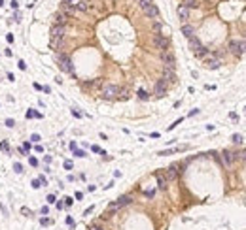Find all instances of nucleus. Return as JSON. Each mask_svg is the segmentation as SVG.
<instances>
[{
    "mask_svg": "<svg viewBox=\"0 0 246 230\" xmlns=\"http://www.w3.org/2000/svg\"><path fill=\"white\" fill-rule=\"evenodd\" d=\"M161 60H163V64H165V68L174 70V66H176V57H174V53L171 49L161 51Z\"/></svg>",
    "mask_w": 246,
    "mask_h": 230,
    "instance_id": "f257e3e1",
    "label": "nucleus"
},
{
    "mask_svg": "<svg viewBox=\"0 0 246 230\" xmlns=\"http://www.w3.org/2000/svg\"><path fill=\"white\" fill-rule=\"evenodd\" d=\"M117 94H119V87H117V85H114V83H106L104 87H102V98L112 100V98H116Z\"/></svg>",
    "mask_w": 246,
    "mask_h": 230,
    "instance_id": "f03ea898",
    "label": "nucleus"
},
{
    "mask_svg": "<svg viewBox=\"0 0 246 230\" xmlns=\"http://www.w3.org/2000/svg\"><path fill=\"white\" fill-rule=\"evenodd\" d=\"M152 44H153V47L159 49V51L168 49V38H167V36H163V34H153Z\"/></svg>",
    "mask_w": 246,
    "mask_h": 230,
    "instance_id": "7ed1b4c3",
    "label": "nucleus"
},
{
    "mask_svg": "<svg viewBox=\"0 0 246 230\" xmlns=\"http://www.w3.org/2000/svg\"><path fill=\"white\" fill-rule=\"evenodd\" d=\"M229 51L233 55H242L246 51V40H231L229 42Z\"/></svg>",
    "mask_w": 246,
    "mask_h": 230,
    "instance_id": "20e7f679",
    "label": "nucleus"
},
{
    "mask_svg": "<svg viewBox=\"0 0 246 230\" xmlns=\"http://www.w3.org/2000/svg\"><path fill=\"white\" fill-rule=\"evenodd\" d=\"M59 66H61V70L63 72H74V66H72V60H70L68 57H64V55H61L59 57Z\"/></svg>",
    "mask_w": 246,
    "mask_h": 230,
    "instance_id": "39448f33",
    "label": "nucleus"
},
{
    "mask_svg": "<svg viewBox=\"0 0 246 230\" xmlns=\"http://www.w3.org/2000/svg\"><path fill=\"white\" fill-rule=\"evenodd\" d=\"M180 168H182V164H171V166H168V170H167V181H174V179H176V177H178V173H180L182 170H180Z\"/></svg>",
    "mask_w": 246,
    "mask_h": 230,
    "instance_id": "423d86ee",
    "label": "nucleus"
},
{
    "mask_svg": "<svg viewBox=\"0 0 246 230\" xmlns=\"http://www.w3.org/2000/svg\"><path fill=\"white\" fill-rule=\"evenodd\" d=\"M204 64H206V68H210V70H216V68H220L222 60H220V59H216L212 53H208V57L204 59Z\"/></svg>",
    "mask_w": 246,
    "mask_h": 230,
    "instance_id": "0eeeda50",
    "label": "nucleus"
},
{
    "mask_svg": "<svg viewBox=\"0 0 246 230\" xmlns=\"http://www.w3.org/2000/svg\"><path fill=\"white\" fill-rule=\"evenodd\" d=\"M142 12H144L148 17H152V19H155V17H159V8L155 6V4H150V6H146V8H142Z\"/></svg>",
    "mask_w": 246,
    "mask_h": 230,
    "instance_id": "6e6552de",
    "label": "nucleus"
},
{
    "mask_svg": "<svg viewBox=\"0 0 246 230\" xmlns=\"http://www.w3.org/2000/svg\"><path fill=\"white\" fill-rule=\"evenodd\" d=\"M51 38H53V40H63L64 38V27H61V25H53V28H51Z\"/></svg>",
    "mask_w": 246,
    "mask_h": 230,
    "instance_id": "1a4fd4ad",
    "label": "nucleus"
},
{
    "mask_svg": "<svg viewBox=\"0 0 246 230\" xmlns=\"http://www.w3.org/2000/svg\"><path fill=\"white\" fill-rule=\"evenodd\" d=\"M163 79H165L167 83H176V74H174V70L163 68Z\"/></svg>",
    "mask_w": 246,
    "mask_h": 230,
    "instance_id": "9d476101",
    "label": "nucleus"
},
{
    "mask_svg": "<svg viewBox=\"0 0 246 230\" xmlns=\"http://www.w3.org/2000/svg\"><path fill=\"white\" fill-rule=\"evenodd\" d=\"M165 93H167V81L159 79L155 83V96H165Z\"/></svg>",
    "mask_w": 246,
    "mask_h": 230,
    "instance_id": "9b49d317",
    "label": "nucleus"
},
{
    "mask_svg": "<svg viewBox=\"0 0 246 230\" xmlns=\"http://www.w3.org/2000/svg\"><path fill=\"white\" fill-rule=\"evenodd\" d=\"M222 160H223V164H225V166H231L233 162H235V153H231V151L225 149V151L222 153Z\"/></svg>",
    "mask_w": 246,
    "mask_h": 230,
    "instance_id": "f8f14e48",
    "label": "nucleus"
},
{
    "mask_svg": "<svg viewBox=\"0 0 246 230\" xmlns=\"http://www.w3.org/2000/svg\"><path fill=\"white\" fill-rule=\"evenodd\" d=\"M89 8H91V2H89V0H78V2L74 4V9H76V12H87Z\"/></svg>",
    "mask_w": 246,
    "mask_h": 230,
    "instance_id": "ddd939ff",
    "label": "nucleus"
},
{
    "mask_svg": "<svg viewBox=\"0 0 246 230\" xmlns=\"http://www.w3.org/2000/svg\"><path fill=\"white\" fill-rule=\"evenodd\" d=\"M178 17H180V21H184V23L189 19V9L184 6V4H180V6H178Z\"/></svg>",
    "mask_w": 246,
    "mask_h": 230,
    "instance_id": "4468645a",
    "label": "nucleus"
},
{
    "mask_svg": "<svg viewBox=\"0 0 246 230\" xmlns=\"http://www.w3.org/2000/svg\"><path fill=\"white\" fill-rule=\"evenodd\" d=\"M66 19H68V17H66L63 12H59V13L53 15V23L55 25H61V27H64V25H66Z\"/></svg>",
    "mask_w": 246,
    "mask_h": 230,
    "instance_id": "2eb2a0df",
    "label": "nucleus"
},
{
    "mask_svg": "<svg viewBox=\"0 0 246 230\" xmlns=\"http://www.w3.org/2000/svg\"><path fill=\"white\" fill-rule=\"evenodd\" d=\"M133 202V198L129 196V194H125V196H119V198H117V206H119V208H125V206H129V204Z\"/></svg>",
    "mask_w": 246,
    "mask_h": 230,
    "instance_id": "dca6fc26",
    "label": "nucleus"
},
{
    "mask_svg": "<svg viewBox=\"0 0 246 230\" xmlns=\"http://www.w3.org/2000/svg\"><path fill=\"white\" fill-rule=\"evenodd\" d=\"M193 32H195V30H193V27H191V25H184V27H182V34H184V36H186L187 40L191 38V36H195Z\"/></svg>",
    "mask_w": 246,
    "mask_h": 230,
    "instance_id": "f3484780",
    "label": "nucleus"
},
{
    "mask_svg": "<svg viewBox=\"0 0 246 230\" xmlns=\"http://www.w3.org/2000/svg\"><path fill=\"white\" fill-rule=\"evenodd\" d=\"M189 47H191L193 51H197L199 47H203V45H201V42H199V38H197V36H191V38H189Z\"/></svg>",
    "mask_w": 246,
    "mask_h": 230,
    "instance_id": "a211bd4d",
    "label": "nucleus"
},
{
    "mask_svg": "<svg viewBox=\"0 0 246 230\" xmlns=\"http://www.w3.org/2000/svg\"><path fill=\"white\" fill-rule=\"evenodd\" d=\"M193 53H195L197 59H206V57H208V49H206V47H199L197 51H193Z\"/></svg>",
    "mask_w": 246,
    "mask_h": 230,
    "instance_id": "6ab92c4d",
    "label": "nucleus"
},
{
    "mask_svg": "<svg viewBox=\"0 0 246 230\" xmlns=\"http://www.w3.org/2000/svg\"><path fill=\"white\" fill-rule=\"evenodd\" d=\"M167 177L165 176H161V173H157V187L159 189H167Z\"/></svg>",
    "mask_w": 246,
    "mask_h": 230,
    "instance_id": "aec40b11",
    "label": "nucleus"
},
{
    "mask_svg": "<svg viewBox=\"0 0 246 230\" xmlns=\"http://www.w3.org/2000/svg\"><path fill=\"white\" fill-rule=\"evenodd\" d=\"M184 6H186L187 9H191V8H199V0H184Z\"/></svg>",
    "mask_w": 246,
    "mask_h": 230,
    "instance_id": "412c9836",
    "label": "nucleus"
},
{
    "mask_svg": "<svg viewBox=\"0 0 246 230\" xmlns=\"http://www.w3.org/2000/svg\"><path fill=\"white\" fill-rule=\"evenodd\" d=\"M242 160V162H246V149L244 151H239V153H235V160Z\"/></svg>",
    "mask_w": 246,
    "mask_h": 230,
    "instance_id": "4be33fe9",
    "label": "nucleus"
},
{
    "mask_svg": "<svg viewBox=\"0 0 246 230\" xmlns=\"http://www.w3.org/2000/svg\"><path fill=\"white\" fill-rule=\"evenodd\" d=\"M136 2H138V6H140V8H146V6H150V4H153L152 0H136Z\"/></svg>",
    "mask_w": 246,
    "mask_h": 230,
    "instance_id": "5701e85b",
    "label": "nucleus"
},
{
    "mask_svg": "<svg viewBox=\"0 0 246 230\" xmlns=\"http://www.w3.org/2000/svg\"><path fill=\"white\" fill-rule=\"evenodd\" d=\"M61 44H63V40H53V38H51V47H53V49L61 47Z\"/></svg>",
    "mask_w": 246,
    "mask_h": 230,
    "instance_id": "b1692460",
    "label": "nucleus"
},
{
    "mask_svg": "<svg viewBox=\"0 0 246 230\" xmlns=\"http://www.w3.org/2000/svg\"><path fill=\"white\" fill-rule=\"evenodd\" d=\"M161 28H163L161 23H153V32L155 34H161Z\"/></svg>",
    "mask_w": 246,
    "mask_h": 230,
    "instance_id": "393cba45",
    "label": "nucleus"
},
{
    "mask_svg": "<svg viewBox=\"0 0 246 230\" xmlns=\"http://www.w3.org/2000/svg\"><path fill=\"white\" fill-rule=\"evenodd\" d=\"M138 98H140V100H148V93H146L144 89H140V91H138Z\"/></svg>",
    "mask_w": 246,
    "mask_h": 230,
    "instance_id": "a878e982",
    "label": "nucleus"
},
{
    "mask_svg": "<svg viewBox=\"0 0 246 230\" xmlns=\"http://www.w3.org/2000/svg\"><path fill=\"white\" fill-rule=\"evenodd\" d=\"M13 168H15V172H17V173H21V172H23V166L19 164V162H15V164H13Z\"/></svg>",
    "mask_w": 246,
    "mask_h": 230,
    "instance_id": "bb28decb",
    "label": "nucleus"
},
{
    "mask_svg": "<svg viewBox=\"0 0 246 230\" xmlns=\"http://www.w3.org/2000/svg\"><path fill=\"white\" fill-rule=\"evenodd\" d=\"M233 141H235V144H239V141H242V136H240V134H233Z\"/></svg>",
    "mask_w": 246,
    "mask_h": 230,
    "instance_id": "cd10ccee",
    "label": "nucleus"
},
{
    "mask_svg": "<svg viewBox=\"0 0 246 230\" xmlns=\"http://www.w3.org/2000/svg\"><path fill=\"white\" fill-rule=\"evenodd\" d=\"M0 149H2V151H10V145L6 144V141H2V144H0Z\"/></svg>",
    "mask_w": 246,
    "mask_h": 230,
    "instance_id": "c85d7f7f",
    "label": "nucleus"
},
{
    "mask_svg": "<svg viewBox=\"0 0 246 230\" xmlns=\"http://www.w3.org/2000/svg\"><path fill=\"white\" fill-rule=\"evenodd\" d=\"M78 0H63V4H68V6H74Z\"/></svg>",
    "mask_w": 246,
    "mask_h": 230,
    "instance_id": "c756f323",
    "label": "nucleus"
},
{
    "mask_svg": "<svg viewBox=\"0 0 246 230\" xmlns=\"http://www.w3.org/2000/svg\"><path fill=\"white\" fill-rule=\"evenodd\" d=\"M17 66H19V68H21V70H25V68H27V64H25L23 60H19V62H17Z\"/></svg>",
    "mask_w": 246,
    "mask_h": 230,
    "instance_id": "7c9ffc66",
    "label": "nucleus"
},
{
    "mask_svg": "<svg viewBox=\"0 0 246 230\" xmlns=\"http://www.w3.org/2000/svg\"><path fill=\"white\" fill-rule=\"evenodd\" d=\"M48 202H49V204L55 202V196H53V194H49V196H48Z\"/></svg>",
    "mask_w": 246,
    "mask_h": 230,
    "instance_id": "2f4dec72",
    "label": "nucleus"
},
{
    "mask_svg": "<svg viewBox=\"0 0 246 230\" xmlns=\"http://www.w3.org/2000/svg\"><path fill=\"white\" fill-rule=\"evenodd\" d=\"M64 168H66V170H70V168H72V162L66 160V162H64Z\"/></svg>",
    "mask_w": 246,
    "mask_h": 230,
    "instance_id": "473e14b6",
    "label": "nucleus"
},
{
    "mask_svg": "<svg viewBox=\"0 0 246 230\" xmlns=\"http://www.w3.org/2000/svg\"><path fill=\"white\" fill-rule=\"evenodd\" d=\"M30 140H32V141H38V140H40V136H38V134H32V138H30Z\"/></svg>",
    "mask_w": 246,
    "mask_h": 230,
    "instance_id": "72a5a7b5",
    "label": "nucleus"
},
{
    "mask_svg": "<svg viewBox=\"0 0 246 230\" xmlns=\"http://www.w3.org/2000/svg\"><path fill=\"white\" fill-rule=\"evenodd\" d=\"M32 187H34V189H38V187H40V183H38V179H34V181H32Z\"/></svg>",
    "mask_w": 246,
    "mask_h": 230,
    "instance_id": "f704fd0d",
    "label": "nucleus"
},
{
    "mask_svg": "<svg viewBox=\"0 0 246 230\" xmlns=\"http://www.w3.org/2000/svg\"><path fill=\"white\" fill-rule=\"evenodd\" d=\"M91 230H102V228H100V224H93V226H91Z\"/></svg>",
    "mask_w": 246,
    "mask_h": 230,
    "instance_id": "c9c22d12",
    "label": "nucleus"
}]
</instances>
